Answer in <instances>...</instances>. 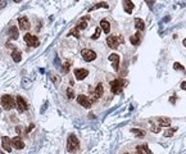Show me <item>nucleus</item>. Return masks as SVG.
Returning <instances> with one entry per match:
<instances>
[{
  "instance_id": "obj_1",
  "label": "nucleus",
  "mask_w": 186,
  "mask_h": 154,
  "mask_svg": "<svg viewBox=\"0 0 186 154\" xmlns=\"http://www.w3.org/2000/svg\"><path fill=\"white\" fill-rule=\"evenodd\" d=\"M110 90H112V92L115 95H118V94H121L122 91H123V88H124V85H126V81H124L123 78H117V80H114V81H110Z\"/></svg>"
},
{
  "instance_id": "obj_2",
  "label": "nucleus",
  "mask_w": 186,
  "mask_h": 154,
  "mask_svg": "<svg viewBox=\"0 0 186 154\" xmlns=\"http://www.w3.org/2000/svg\"><path fill=\"white\" fill-rule=\"evenodd\" d=\"M78 148H80L78 139H77L75 135H69L68 139H67V150L69 153H72V152H76Z\"/></svg>"
},
{
  "instance_id": "obj_3",
  "label": "nucleus",
  "mask_w": 186,
  "mask_h": 154,
  "mask_svg": "<svg viewBox=\"0 0 186 154\" xmlns=\"http://www.w3.org/2000/svg\"><path fill=\"white\" fill-rule=\"evenodd\" d=\"M1 105L5 111H10L12 108H14L15 103L10 95H3L1 96Z\"/></svg>"
},
{
  "instance_id": "obj_4",
  "label": "nucleus",
  "mask_w": 186,
  "mask_h": 154,
  "mask_svg": "<svg viewBox=\"0 0 186 154\" xmlns=\"http://www.w3.org/2000/svg\"><path fill=\"white\" fill-rule=\"evenodd\" d=\"M23 40H24V43L31 48H37L38 45H40V41H38L37 36H34V35H31V34H26L23 36Z\"/></svg>"
},
{
  "instance_id": "obj_5",
  "label": "nucleus",
  "mask_w": 186,
  "mask_h": 154,
  "mask_svg": "<svg viewBox=\"0 0 186 154\" xmlns=\"http://www.w3.org/2000/svg\"><path fill=\"white\" fill-rule=\"evenodd\" d=\"M121 43H123V38H122L121 36H114L113 35V36H109L107 38V44L110 49H117Z\"/></svg>"
},
{
  "instance_id": "obj_6",
  "label": "nucleus",
  "mask_w": 186,
  "mask_h": 154,
  "mask_svg": "<svg viewBox=\"0 0 186 154\" xmlns=\"http://www.w3.org/2000/svg\"><path fill=\"white\" fill-rule=\"evenodd\" d=\"M81 55L83 58V60L86 62H92V60L96 58V53L94 50H90V49H83L81 51Z\"/></svg>"
},
{
  "instance_id": "obj_7",
  "label": "nucleus",
  "mask_w": 186,
  "mask_h": 154,
  "mask_svg": "<svg viewBox=\"0 0 186 154\" xmlns=\"http://www.w3.org/2000/svg\"><path fill=\"white\" fill-rule=\"evenodd\" d=\"M77 102H78V104L82 105L83 108H91V104H92L91 99L87 98L86 95H78L77 96Z\"/></svg>"
},
{
  "instance_id": "obj_8",
  "label": "nucleus",
  "mask_w": 186,
  "mask_h": 154,
  "mask_svg": "<svg viewBox=\"0 0 186 154\" xmlns=\"http://www.w3.org/2000/svg\"><path fill=\"white\" fill-rule=\"evenodd\" d=\"M18 24H19V28L23 31H27L30 30L31 24H30V21H28V18L26 17V15H22V17L18 18Z\"/></svg>"
},
{
  "instance_id": "obj_9",
  "label": "nucleus",
  "mask_w": 186,
  "mask_h": 154,
  "mask_svg": "<svg viewBox=\"0 0 186 154\" xmlns=\"http://www.w3.org/2000/svg\"><path fill=\"white\" fill-rule=\"evenodd\" d=\"M15 104H17V108L19 112H26L28 109V105L27 103H26V100L22 96H17V102H15Z\"/></svg>"
},
{
  "instance_id": "obj_10",
  "label": "nucleus",
  "mask_w": 186,
  "mask_h": 154,
  "mask_svg": "<svg viewBox=\"0 0 186 154\" xmlns=\"http://www.w3.org/2000/svg\"><path fill=\"white\" fill-rule=\"evenodd\" d=\"M12 140V145L14 146V149H17V150H22L24 148V143L22 141V139L19 136H15V137H13Z\"/></svg>"
},
{
  "instance_id": "obj_11",
  "label": "nucleus",
  "mask_w": 186,
  "mask_h": 154,
  "mask_svg": "<svg viewBox=\"0 0 186 154\" xmlns=\"http://www.w3.org/2000/svg\"><path fill=\"white\" fill-rule=\"evenodd\" d=\"M89 75V71L87 69H85V68H77L75 69V76H76V78L77 80H83V78H86Z\"/></svg>"
},
{
  "instance_id": "obj_12",
  "label": "nucleus",
  "mask_w": 186,
  "mask_h": 154,
  "mask_svg": "<svg viewBox=\"0 0 186 154\" xmlns=\"http://www.w3.org/2000/svg\"><path fill=\"white\" fill-rule=\"evenodd\" d=\"M1 146H3V149H5V152L10 153L12 152V140L6 136L1 137Z\"/></svg>"
},
{
  "instance_id": "obj_13",
  "label": "nucleus",
  "mask_w": 186,
  "mask_h": 154,
  "mask_svg": "<svg viewBox=\"0 0 186 154\" xmlns=\"http://www.w3.org/2000/svg\"><path fill=\"white\" fill-rule=\"evenodd\" d=\"M101 95H103V85H101V83H98V86H96V89L94 91V96H92L91 102L99 100V99L101 98Z\"/></svg>"
},
{
  "instance_id": "obj_14",
  "label": "nucleus",
  "mask_w": 186,
  "mask_h": 154,
  "mask_svg": "<svg viewBox=\"0 0 186 154\" xmlns=\"http://www.w3.org/2000/svg\"><path fill=\"white\" fill-rule=\"evenodd\" d=\"M109 60H112V62H113V69L114 71H118V68H120V55H118V54H110V55H109Z\"/></svg>"
},
{
  "instance_id": "obj_15",
  "label": "nucleus",
  "mask_w": 186,
  "mask_h": 154,
  "mask_svg": "<svg viewBox=\"0 0 186 154\" xmlns=\"http://www.w3.org/2000/svg\"><path fill=\"white\" fill-rule=\"evenodd\" d=\"M123 8H124V12L128 13V14H131L135 8L134 3L131 1V0H123Z\"/></svg>"
},
{
  "instance_id": "obj_16",
  "label": "nucleus",
  "mask_w": 186,
  "mask_h": 154,
  "mask_svg": "<svg viewBox=\"0 0 186 154\" xmlns=\"http://www.w3.org/2000/svg\"><path fill=\"white\" fill-rule=\"evenodd\" d=\"M100 28L104 31V34H109L110 32V24L107 19H101L100 21Z\"/></svg>"
},
{
  "instance_id": "obj_17",
  "label": "nucleus",
  "mask_w": 186,
  "mask_h": 154,
  "mask_svg": "<svg viewBox=\"0 0 186 154\" xmlns=\"http://www.w3.org/2000/svg\"><path fill=\"white\" fill-rule=\"evenodd\" d=\"M12 59L14 60L15 63H19L22 60V54H21V51H19L18 49H14L13 50V53H12Z\"/></svg>"
},
{
  "instance_id": "obj_18",
  "label": "nucleus",
  "mask_w": 186,
  "mask_h": 154,
  "mask_svg": "<svg viewBox=\"0 0 186 154\" xmlns=\"http://www.w3.org/2000/svg\"><path fill=\"white\" fill-rule=\"evenodd\" d=\"M135 27L139 31H144L145 30V22L140 18H135Z\"/></svg>"
},
{
  "instance_id": "obj_19",
  "label": "nucleus",
  "mask_w": 186,
  "mask_h": 154,
  "mask_svg": "<svg viewBox=\"0 0 186 154\" xmlns=\"http://www.w3.org/2000/svg\"><path fill=\"white\" fill-rule=\"evenodd\" d=\"M130 41H131V44H132V45H135V46H136V45H139L141 43V35L139 34V32H137V34H135V35H132V36L130 37Z\"/></svg>"
},
{
  "instance_id": "obj_20",
  "label": "nucleus",
  "mask_w": 186,
  "mask_h": 154,
  "mask_svg": "<svg viewBox=\"0 0 186 154\" xmlns=\"http://www.w3.org/2000/svg\"><path fill=\"white\" fill-rule=\"evenodd\" d=\"M136 152L139 154H152V150H150L146 145H139L136 148Z\"/></svg>"
},
{
  "instance_id": "obj_21",
  "label": "nucleus",
  "mask_w": 186,
  "mask_h": 154,
  "mask_svg": "<svg viewBox=\"0 0 186 154\" xmlns=\"http://www.w3.org/2000/svg\"><path fill=\"white\" fill-rule=\"evenodd\" d=\"M169 125H171V120H169V118H158V126L168 127Z\"/></svg>"
},
{
  "instance_id": "obj_22",
  "label": "nucleus",
  "mask_w": 186,
  "mask_h": 154,
  "mask_svg": "<svg viewBox=\"0 0 186 154\" xmlns=\"http://www.w3.org/2000/svg\"><path fill=\"white\" fill-rule=\"evenodd\" d=\"M99 8H104V9H108L109 5L107 3H98V4H95L94 6H91V8H89V12H92V10H96V9Z\"/></svg>"
},
{
  "instance_id": "obj_23",
  "label": "nucleus",
  "mask_w": 186,
  "mask_h": 154,
  "mask_svg": "<svg viewBox=\"0 0 186 154\" xmlns=\"http://www.w3.org/2000/svg\"><path fill=\"white\" fill-rule=\"evenodd\" d=\"M9 34H10V37L13 38V40H17L18 36H19L18 30H17V27H15V26H12L10 30H9Z\"/></svg>"
},
{
  "instance_id": "obj_24",
  "label": "nucleus",
  "mask_w": 186,
  "mask_h": 154,
  "mask_svg": "<svg viewBox=\"0 0 186 154\" xmlns=\"http://www.w3.org/2000/svg\"><path fill=\"white\" fill-rule=\"evenodd\" d=\"M176 131H177V128H176V127H169V128H167V130L164 131V136H166V137H171V136H173V135L176 134Z\"/></svg>"
},
{
  "instance_id": "obj_25",
  "label": "nucleus",
  "mask_w": 186,
  "mask_h": 154,
  "mask_svg": "<svg viewBox=\"0 0 186 154\" xmlns=\"http://www.w3.org/2000/svg\"><path fill=\"white\" fill-rule=\"evenodd\" d=\"M87 27V22H86V19L83 21V19H81V21L77 23V26H76V28H78V30H85V28Z\"/></svg>"
},
{
  "instance_id": "obj_26",
  "label": "nucleus",
  "mask_w": 186,
  "mask_h": 154,
  "mask_svg": "<svg viewBox=\"0 0 186 154\" xmlns=\"http://www.w3.org/2000/svg\"><path fill=\"white\" fill-rule=\"evenodd\" d=\"M69 67H71V60H66V62L63 63V73H68V71H69Z\"/></svg>"
},
{
  "instance_id": "obj_27",
  "label": "nucleus",
  "mask_w": 186,
  "mask_h": 154,
  "mask_svg": "<svg viewBox=\"0 0 186 154\" xmlns=\"http://www.w3.org/2000/svg\"><path fill=\"white\" fill-rule=\"evenodd\" d=\"M78 31H80L78 28H76V27H75V28H73V30L68 34V36H75L76 38H80V34H78Z\"/></svg>"
},
{
  "instance_id": "obj_28",
  "label": "nucleus",
  "mask_w": 186,
  "mask_h": 154,
  "mask_svg": "<svg viewBox=\"0 0 186 154\" xmlns=\"http://www.w3.org/2000/svg\"><path fill=\"white\" fill-rule=\"evenodd\" d=\"M67 96H68V99H73V98H75V91H73L72 88L67 89Z\"/></svg>"
},
{
  "instance_id": "obj_29",
  "label": "nucleus",
  "mask_w": 186,
  "mask_h": 154,
  "mask_svg": "<svg viewBox=\"0 0 186 154\" xmlns=\"http://www.w3.org/2000/svg\"><path fill=\"white\" fill-rule=\"evenodd\" d=\"M100 32H101V28L100 27H98V28H96V30H95V34L94 35H92V38H94V40H96V38H98L99 36H100Z\"/></svg>"
},
{
  "instance_id": "obj_30",
  "label": "nucleus",
  "mask_w": 186,
  "mask_h": 154,
  "mask_svg": "<svg viewBox=\"0 0 186 154\" xmlns=\"http://www.w3.org/2000/svg\"><path fill=\"white\" fill-rule=\"evenodd\" d=\"M131 132L139 135V136H143V135H144V131H140V130H137V128H132V130H131Z\"/></svg>"
},
{
  "instance_id": "obj_31",
  "label": "nucleus",
  "mask_w": 186,
  "mask_h": 154,
  "mask_svg": "<svg viewBox=\"0 0 186 154\" xmlns=\"http://www.w3.org/2000/svg\"><path fill=\"white\" fill-rule=\"evenodd\" d=\"M160 131V126H158V125H157V126H152V132H155V134H158Z\"/></svg>"
},
{
  "instance_id": "obj_32",
  "label": "nucleus",
  "mask_w": 186,
  "mask_h": 154,
  "mask_svg": "<svg viewBox=\"0 0 186 154\" xmlns=\"http://www.w3.org/2000/svg\"><path fill=\"white\" fill-rule=\"evenodd\" d=\"M173 67H175V69H178V71H185V68L181 66L180 63H175L173 64Z\"/></svg>"
},
{
  "instance_id": "obj_33",
  "label": "nucleus",
  "mask_w": 186,
  "mask_h": 154,
  "mask_svg": "<svg viewBox=\"0 0 186 154\" xmlns=\"http://www.w3.org/2000/svg\"><path fill=\"white\" fill-rule=\"evenodd\" d=\"M145 1L148 3L149 8H150V9H153V5H154V3H155V0H145Z\"/></svg>"
},
{
  "instance_id": "obj_34",
  "label": "nucleus",
  "mask_w": 186,
  "mask_h": 154,
  "mask_svg": "<svg viewBox=\"0 0 186 154\" xmlns=\"http://www.w3.org/2000/svg\"><path fill=\"white\" fill-rule=\"evenodd\" d=\"M5 5H6V0H0V9L5 8Z\"/></svg>"
},
{
  "instance_id": "obj_35",
  "label": "nucleus",
  "mask_w": 186,
  "mask_h": 154,
  "mask_svg": "<svg viewBox=\"0 0 186 154\" xmlns=\"http://www.w3.org/2000/svg\"><path fill=\"white\" fill-rule=\"evenodd\" d=\"M181 89L182 90H186V82H182L181 83Z\"/></svg>"
},
{
  "instance_id": "obj_36",
  "label": "nucleus",
  "mask_w": 186,
  "mask_h": 154,
  "mask_svg": "<svg viewBox=\"0 0 186 154\" xmlns=\"http://www.w3.org/2000/svg\"><path fill=\"white\" fill-rule=\"evenodd\" d=\"M175 98H176V96H171V100H169V102H171L172 104H175Z\"/></svg>"
},
{
  "instance_id": "obj_37",
  "label": "nucleus",
  "mask_w": 186,
  "mask_h": 154,
  "mask_svg": "<svg viewBox=\"0 0 186 154\" xmlns=\"http://www.w3.org/2000/svg\"><path fill=\"white\" fill-rule=\"evenodd\" d=\"M32 128H34V125H30V127L27 128V132H30V131L32 130Z\"/></svg>"
},
{
  "instance_id": "obj_38",
  "label": "nucleus",
  "mask_w": 186,
  "mask_h": 154,
  "mask_svg": "<svg viewBox=\"0 0 186 154\" xmlns=\"http://www.w3.org/2000/svg\"><path fill=\"white\" fill-rule=\"evenodd\" d=\"M15 131H17V132H18V134H21V131H22V130H21V127H19V126H18V127H15Z\"/></svg>"
},
{
  "instance_id": "obj_39",
  "label": "nucleus",
  "mask_w": 186,
  "mask_h": 154,
  "mask_svg": "<svg viewBox=\"0 0 186 154\" xmlns=\"http://www.w3.org/2000/svg\"><path fill=\"white\" fill-rule=\"evenodd\" d=\"M13 1H15V3H21L22 0H13Z\"/></svg>"
},
{
  "instance_id": "obj_40",
  "label": "nucleus",
  "mask_w": 186,
  "mask_h": 154,
  "mask_svg": "<svg viewBox=\"0 0 186 154\" xmlns=\"http://www.w3.org/2000/svg\"><path fill=\"white\" fill-rule=\"evenodd\" d=\"M184 45H185V46H186V38H185V40H184Z\"/></svg>"
},
{
  "instance_id": "obj_41",
  "label": "nucleus",
  "mask_w": 186,
  "mask_h": 154,
  "mask_svg": "<svg viewBox=\"0 0 186 154\" xmlns=\"http://www.w3.org/2000/svg\"><path fill=\"white\" fill-rule=\"evenodd\" d=\"M0 111H1V109H0Z\"/></svg>"
}]
</instances>
